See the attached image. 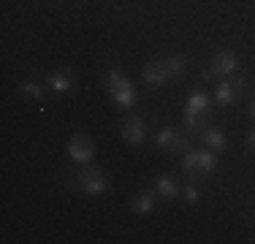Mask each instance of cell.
Listing matches in <instances>:
<instances>
[{"label":"cell","instance_id":"cell-1","mask_svg":"<svg viewBox=\"0 0 255 244\" xmlns=\"http://www.w3.org/2000/svg\"><path fill=\"white\" fill-rule=\"evenodd\" d=\"M209 117H212V101L204 90H196L187 98L185 106V125L190 133H204L209 127Z\"/></svg>","mask_w":255,"mask_h":244},{"label":"cell","instance_id":"cell-2","mask_svg":"<svg viewBox=\"0 0 255 244\" xmlns=\"http://www.w3.org/2000/svg\"><path fill=\"white\" fill-rule=\"evenodd\" d=\"M106 90H109V98H112L114 103H117L120 109H133V103H136V93H133V84L128 82V76L123 71L112 68L106 73Z\"/></svg>","mask_w":255,"mask_h":244},{"label":"cell","instance_id":"cell-3","mask_svg":"<svg viewBox=\"0 0 255 244\" xmlns=\"http://www.w3.org/2000/svg\"><path fill=\"white\" fill-rule=\"evenodd\" d=\"M217 160L215 155H212L209 149H198V152H187L185 160H182V171H185L190 179H204V176H209L212 171H215Z\"/></svg>","mask_w":255,"mask_h":244},{"label":"cell","instance_id":"cell-4","mask_svg":"<svg viewBox=\"0 0 255 244\" xmlns=\"http://www.w3.org/2000/svg\"><path fill=\"white\" fill-rule=\"evenodd\" d=\"M239 68V54L231 52V49H223L212 57L209 68H206V79H226L234 76V71Z\"/></svg>","mask_w":255,"mask_h":244},{"label":"cell","instance_id":"cell-5","mask_svg":"<svg viewBox=\"0 0 255 244\" xmlns=\"http://www.w3.org/2000/svg\"><path fill=\"white\" fill-rule=\"evenodd\" d=\"M155 144L160 146L168 155H177V152H190V136H185L182 130H174V127H163L157 133Z\"/></svg>","mask_w":255,"mask_h":244},{"label":"cell","instance_id":"cell-6","mask_svg":"<svg viewBox=\"0 0 255 244\" xmlns=\"http://www.w3.org/2000/svg\"><path fill=\"white\" fill-rule=\"evenodd\" d=\"M242 93H245V79L242 76H226L220 84H217L215 98H217L220 106H231V103H236L242 98Z\"/></svg>","mask_w":255,"mask_h":244},{"label":"cell","instance_id":"cell-7","mask_svg":"<svg viewBox=\"0 0 255 244\" xmlns=\"http://www.w3.org/2000/svg\"><path fill=\"white\" fill-rule=\"evenodd\" d=\"M68 157L74 163H79V166H84V163H90L95 157V146L93 141H90L84 133H76V136H71L68 141Z\"/></svg>","mask_w":255,"mask_h":244},{"label":"cell","instance_id":"cell-8","mask_svg":"<svg viewBox=\"0 0 255 244\" xmlns=\"http://www.w3.org/2000/svg\"><path fill=\"white\" fill-rule=\"evenodd\" d=\"M79 185H82V190L87 195H101L109 187V182H106V176H103V171L84 168L82 174H79Z\"/></svg>","mask_w":255,"mask_h":244},{"label":"cell","instance_id":"cell-9","mask_svg":"<svg viewBox=\"0 0 255 244\" xmlns=\"http://www.w3.org/2000/svg\"><path fill=\"white\" fill-rule=\"evenodd\" d=\"M123 138L130 146H138V144H144V136H147V125H144V120L141 117H136V114H130L125 122H123Z\"/></svg>","mask_w":255,"mask_h":244},{"label":"cell","instance_id":"cell-10","mask_svg":"<svg viewBox=\"0 0 255 244\" xmlns=\"http://www.w3.org/2000/svg\"><path fill=\"white\" fill-rule=\"evenodd\" d=\"M168 79H171V73H168L166 60H152V63H147V68H144V82H147L149 87H163Z\"/></svg>","mask_w":255,"mask_h":244},{"label":"cell","instance_id":"cell-11","mask_svg":"<svg viewBox=\"0 0 255 244\" xmlns=\"http://www.w3.org/2000/svg\"><path fill=\"white\" fill-rule=\"evenodd\" d=\"M49 87L54 90V93H71V87H74L71 71H54L49 76Z\"/></svg>","mask_w":255,"mask_h":244},{"label":"cell","instance_id":"cell-12","mask_svg":"<svg viewBox=\"0 0 255 244\" xmlns=\"http://www.w3.org/2000/svg\"><path fill=\"white\" fill-rule=\"evenodd\" d=\"M204 144L209 146L212 152H223L226 149V133L220 127H206L204 130Z\"/></svg>","mask_w":255,"mask_h":244},{"label":"cell","instance_id":"cell-13","mask_svg":"<svg viewBox=\"0 0 255 244\" xmlns=\"http://www.w3.org/2000/svg\"><path fill=\"white\" fill-rule=\"evenodd\" d=\"M152 209H155V193L144 190V193H138L136 198H133V212H138V215H149Z\"/></svg>","mask_w":255,"mask_h":244},{"label":"cell","instance_id":"cell-14","mask_svg":"<svg viewBox=\"0 0 255 244\" xmlns=\"http://www.w3.org/2000/svg\"><path fill=\"white\" fill-rule=\"evenodd\" d=\"M157 195H163V198H177L179 195V185L174 176H160L157 179Z\"/></svg>","mask_w":255,"mask_h":244},{"label":"cell","instance_id":"cell-15","mask_svg":"<svg viewBox=\"0 0 255 244\" xmlns=\"http://www.w3.org/2000/svg\"><path fill=\"white\" fill-rule=\"evenodd\" d=\"M166 65H168V73H171V76H182L187 68V57L185 54H171V57H166Z\"/></svg>","mask_w":255,"mask_h":244},{"label":"cell","instance_id":"cell-16","mask_svg":"<svg viewBox=\"0 0 255 244\" xmlns=\"http://www.w3.org/2000/svg\"><path fill=\"white\" fill-rule=\"evenodd\" d=\"M22 93L30 95V98H38V101H41V98H44V87H41L38 82H25V84H22Z\"/></svg>","mask_w":255,"mask_h":244},{"label":"cell","instance_id":"cell-17","mask_svg":"<svg viewBox=\"0 0 255 244\" xmlns=\"http://www.w3.org/2000/svg\"><path fill=\"white\" fill-rule=\"evenodd\" d=\"M198 198H201L198 187H196V185H187V190H185V201H187V204H198Z\"/></svg>","mask_w":255,"mask_h":244},{"label":"cell","instance_id":"cell-18","mask_svg":"<svg viewBox=\"0 0 255 244\" xmlns=\"http://www.w3.org/2000/svg\"><path fill=\"white\" fill-rule=\"evenodd\" d=\"M247 152H255V130H250V136H247Z\"/></svg>","mask_w":255,"mask_h":244},{"label":"cell","instance_id":"cell-19","mask_svg":"<svg viewBox=\"0 0 255 244\" xmlns=\"http://www.w3.org/2000/svg\"><path fill=\"white\" fill-rule=\"evenodd\" d=\"M250 117L255 120V98H253V106H250Z\"/></svg>","mask_w":255,"mask_h":244}]
</instances>
